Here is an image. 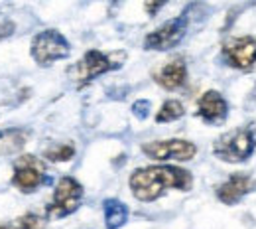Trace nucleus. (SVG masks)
Returning <instances> with one entry per match:
<instances>
[{
	"mask_svg": "<svg viewBox=\"0 0 256 229\" xmlns=\"http://www.w3.org/2000/svg\"><path fill=\"white\" fill-rule=\"evenodd\" d=\"M254 190L256 182L252 176H248L244 172H234L232 176H228L223 184L217 188V197L224 205H234L246 194H250Z\"/></svg>",
	"mask_w": 256,
	"mask_h": 229,
	"instance_id": "9d476101",
	"label": "nucleus"
},
{
	"mask_svg": "<svg viewBox=\"0 0 256 229\" xmlns=\"http://www.w3.org/2000/svg\"><path fill=\"white\" fill-rule=\"evenodd\" d=\"M190 26V16L188 12H184L182 16L168 20L166 24H162L160 28H156L154 32H150L144 38V48L146 50H156V52H166L176 48L188 34Z\"/></svg>",
	"mask_w": 256,
	"mask_h": 229,
	"instance_id": "423d86ee",
	"label": "nucleus"
},
{
	"mask_svg": "<svg viewBox=\"0 0 256 229\" xmlns=\"http://www.w3.org/2000/svg\"><path fill=\"white\" fill-rule=\"evenodd\" d=\"M223 58L226 66L248 71L256 64V38L252 36H238L228 38L223 44Z\"/></svg>",
	"mask_w": 256,
	"mask_h": 229,
	"instance_id": "1a4fd4ad",
	"label": "nucleus"
},
{
	"mask_svg": "<svg viewBox=\"0 0 256 229\" xmlns=\"http://www.w3.org/2000/svg\"><path fill=\"white\" fill-rule=\"evenodd\" d=\"M0 229H10V227H4V225H0Z\"/></svg>",
	"mask_w": 256,
	"mask_h": 229,
	"instance_id": "412c9836",
	"label": "nucleus"
},
{
	"mask_svg": "<svg viewBox=\"0 0 256 229\" xmlns=\"http://www.w3.org/2000/svg\"><path fill=\"white\" fill-rule=\"evenodd\" d=\"M186 115L184 105L178 99H170L160 107V111L156 113V123H174L178 119H182Z\"/></svg>",
	"mask_w": 256,
	"mask_h": 229,
	"instance_id": "2eb2a0df",
	"label": "nucleus"
},
{
	"mask_svg": "<svg viewBox=\"0 0 256 229\" xmlns=\"http://www.w3.org/2000/svg\"><path fill=\"white\" fill-rule=\"evenodd\" d=\"M166 4H168V0H144V8H146L148 16H156Z\"/></svg>",
	"mask_w": 256,
	"mask_h": 229,
	"instance_id": "6ab92c4d",
	"label": "nucleus"
},
{
	"mask_svg": "<svg viewBox=\"0 0 256 229\" xmlns=\"http://www.w3.org/2000/svg\"><path fill=\"white\" fill-rule=\"evenodd\" d=\"M34 62L38 66H52L58 60H65L71 54V46L65 40V36L58 30H44L34 36L32 48H30Z\"/></svg>",
	"mask_w": 256,
	"mask_h": 229,
	"instance_id": "20e7f679",
	"label": "nucleus"
},
{
	"mask_svg": "<svg viewBox=\"0 0 256 229\" xmlns=\"http://www.w3.org/2000/svg\"><path fill=\"white\" fill-rule=\"evenodd\" d=\"M154 79L156 83L168 89V91H176L180 87H184V83L188 81V66H186V60L184 58H176L172 62H168L166 66L158 69L154 73Z\"/></svg>",
	"mask_w": 256,
	"mask_h": 229,
	"instance_id": "f8f14e48",
	"label": "nucleus"
},
{
	"mask_svg": "<svg viewBox=\"0 0 256 229\" xmlns=\"http://www.w3.org/2000/svg\"><path fill=\"white\" fill-rule=\"evenodd\" d=\"M12 32H14V24H12V22H4V24L0 26V40H2L4 36L8 38Z\"/></svg>",
	"mask_w": 256,
	"mask_h": 229,
	"instance_id": "aec40b11",
	"label": "nucleus"
},
{
	"mask_svg": "<svg viewBox=\"0 0 256 229\" xmlns=\"http://www.w3.org/2000/svg\"><path fill=\"white\" fill-rule=\"evenodd\" d=\"M102 211H104V225H106V229H118L126 223L128 207L126 203H122L120 199H114V197L104 199Z\"/></svg>",
	"mask_w": 256,
	"mask_h": 229,
	"instance_id": "4468645a",
	"label": "nucleus"
},
{
	"mask_svg": "<svg viewBox=\"0 0 256 229\" xmlns=\"http://www.w3.org/2000/svg\"><path fill=\"white\" fill-rule=\"evenodd\" d=\"M44 225H46V221L36 213H26V215L16 219V227L18 229H44Z\"/></svg>",
	"mask_w": 256,
	"mask_h": 229,
	"instance_id": "f3484780",
	"label": "nucleus"
},
{
	"mask_svg": "<svg viewBox=\"0 0 256 229\" xmlns=\"http://www.w3.org/2000/svg\"><path fill=\"white\" fill-rule=\"evenodd\" d=\"M142 152L152 158V160H180V162H188L195 158L197 154V146L190 140H182V138H170V140H152L146 142L142 146Z\"/></svg>",
	"mask_w": 256,
	"mask_h": 229,
	"instance_id": "0eeeda50",
	"label": "nucleus"
},
{
	"mask_svg": "<svg viewBox=\"0 0 256 229\" xmlns=\"http://www.w3.org/2000/svg\"><path fill=\"white\" fill-rule=\"evenodd\" d=\"M132 113H134L138 119H146L148 113H150V101H146V99L136 101V103L132 105Z\"/></svg>",
	"mask_w": 256,
	"mask_h": 229,
	"instance_id": "a211bd4d",
	"label": "nucleus"
},
{
	"mask_svg": "<svg viewBox=\"0 0 256 229\" xmlns=\"http://www.w3.org/2000/svg\"><path fill=\"white\" fill-rule=\"evenodd\" d=\"M46 164L32 154H24L14 162L12 184L24 194L36 192L42 184H46Z\"/></svg>",
	"mask_w": 256,
	"mask_h": 229,
	"instance_id": "6e6552de",
	"label": "nucleus"
},
{
	"mask_svg": "<svg viewBox=\"0 0 256 229\" xmlns=\"http://www.w3.org/2000/svg\"><path fill=\"white\" fill-rule=\"evenodd\" d=\"M83 194H85V190H83V186L75 178L64 176L58 182L54 197H52V203L46 209L48 217H65V215L73 213L79 207V203L83 199Z\"/></svg>",
	"mask_w": 256,
	"mask_h": 229,
	"instance_id": "39448f33",
	"label": "nucleus"
},
{
	"mask_svg": "<svg viewBox=\"0 0 256 229\" xmlns=\"http://www.w3.org/2000/svg\"><path fill=\"white\" fill-rule=\"evenodd\" d=\"M75 156V146L73 144H54L44 152V158L50 162H69Z\"/></svg>",
	"mask_w": 256,
	"mask_h": 229,
	"instance_id": "dca6fc26",
	"label": "nucleus"
},
{
	"mask_svg": "<svg viewBox=\"0 0 256 229\" xmlns=\"http://www.w3.org/2000/svg\"><path fill=\"white\" fill-rule=\"evenodd\" d=\"M228 115V103L219 91H205L197 101V117L203 119L209 125H219L223 123Z\"/></svg>",
	"mask_w": 256,
	"mask_h": 229,
	"instance_id": "9b49d317",
	"label": "nucleus"
},
{
	"mask_svg": "<svg viewBox=\"0 0 256 229\" xmlns=\"http://www.w3.org/2000/svg\"><path fill=\"white\" fill-rule=\"evenodd\" d=\"M128 184L136 199L154 201L172 188L182 192L192 190L193 176L192 172L178 166H148L134 170Z\"/></svg>",
	"mask_w": 256,
	"mask_h": 229,
	"instance_id": "f257e3e1",
	"label": "nucleus"
},
{
	"mask_svg": "<svg viewBox=\"0 0 256 229\" xmlns=\"http://www.w3.org/2000/svg\"><path fill=\"white\" fill-rule=\"evenodd\" d=\"M124 62V54H102L98 50H89L73 67V75L77 79V85L83 87L91 83L95 77L108 73L112 69H118Z\"/></svg>",
	"mask_w": 256,
	"mask_h": 229,
	"instance_id": "7ed1b4c3",
	"label": "nucleus"
},
{
	"mask_svg": "<svg viewBox=\"0 0 256 229\" xmlns=\"http://www.w3.org/2000/svg\"><path fill=\"white\" fill-rule=\"evenodd\" d=\"M256 148V129L244 125L234 131L224 132L213 144V154L223 162H244L252 156Z\"/></svg>",
	"mask_w": 256,
	"mask_h": 229,
	"instance_id": "f03ea898",
	"label": "nucleus"
},
{
	"mask_svg": "<svg viewBox=\"0 0 256 229\" xmlns=\"http://www.w3.org/2000/svg\"><path fill=\"white\" fill-rule=\"evenodd\" d=\"M30 138V131L26 129H4L0 131V156L16 154L24 148Z\"/></svg>",
	"mask_w": 256,
	"mask_h": 229,
	"instance_id": "ddd939ff",
	"label": "nucleus"
}]
</instances>
